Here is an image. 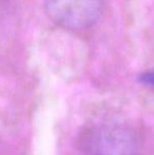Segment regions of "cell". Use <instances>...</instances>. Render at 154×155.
Returning a JSON list of instances; mask_svg holds the SVG:
<instances>
[{
  "label": "cell",
  "instance_id": "2",
  "mask_svg": "<svg viewBox=\"0 0 154 155\" xmlns=\"http://www.w3.org/2000/svg\"><path fill=\"white\" fill-rule=\"evenodd\" d=\"M103 0H44L48 16L59 27L81 31L97 22Z\"/></svg>",
  "mask_w": 154,
  "mask_h": 155
},
{
  "label": "cell",
  "instance_id": "3",
  "mask_svg": "<svg viewBox=\"0 0 154 155\" xmlns=\"http://www.w3.org/2000/svg\"><path fill=\"white\" fill-rule=\"evenodd\" d=\"M139 80L142 84L147 86L154 87V70L153 71H147L139 76Z\"/></svg>",
  "mask_w": 154,
  "mask_h": 155
},
{
  "label": "cell",
  "instance_id": "1",
  "mask_svg": "<svg viewBox=\"0 0 154 155\" xmlns=\"http://www.w3.org/2000/svg\"><path fill=\"white\" fill-rule=\"evenodd\" d=\"M79 155H137L133 132L116 123H97L79 137Z\"/></svg>",
  "mask_w": 154,
  "mask_h": 155
}]
</instances>
